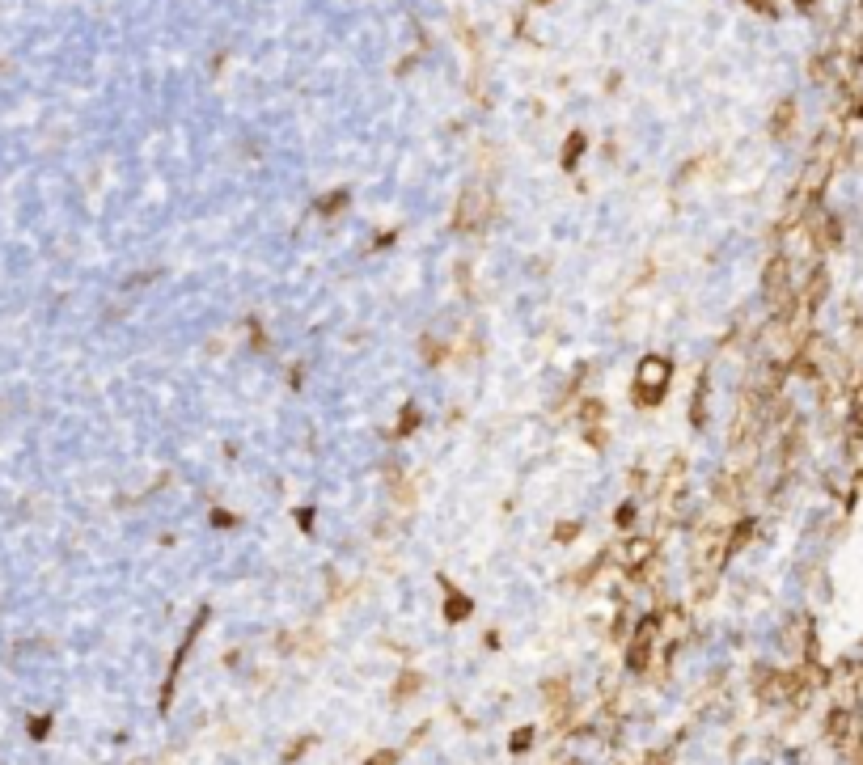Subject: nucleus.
I'll use <instances>...</instances> for the list:
<instances>
[{"label": "nucleus", "instance_id": "f257e3e1", "mask_svg": "<svg viewBox=\"0 0 863 765\" xmlns=\"http://www.w3.org/2000/svg\"><path fill=\"white\" fill-rule=\"evenodd\" d=\"M669 380H673V360L660 351H647L635 364V389H631L635 406H660L669 394Z\"/></svg>", "mask_w": 863, "mask_h": 765}, {"label": "nucleus", "instance_id": "f03ea898", "mask_svg": "<svg viewBox=\"0 0 863 765\" xmlns=\"http://www.w3.org/2000/svg\"><path fill=\"white\" fill-rule=\"evenodd\" d=\"M491 216H496V191L487 182H474L461 191L457 199V216H453V225L461 233H478V229H487L491 225Z\"/></svg>", "mask_w": 863, "mask_h": 765}, {"label": "nucleus", "instance_id": "7ed1b4c3", "mask_svg": "<svg viewBox=\"0 0 863 765\" xmlns=\"http://www.w3.org/2000/svg\"><path fill=\"white\" fill-rule=\"evenodd\" d=\"M656 647H660V622L647 618V622H639V630H635V638H631V647H626V668H631V673H647Z\"/></svg>", "mask_w": 863, "mask_h": 765}, {"label": "nucleus", "instance_id": "20e7f679", "mask_svg": "<svg viewBox=\"0 0 863 765\" xmlns=\"http://www.w3.org/2000/svg\"><path fill=\"white\" fill-rule=\"evenodd\" d=\"M601 419H605V402H601V398L580 402V431H584V440H588L592 449L605 444V427H601Z\"/></svg>", "mask_w": 863, "mask_h": 765}, {"label": "nucleus", "instance_id": "39448f33", "mask_svg": "<svg viewBox=\"0 0 863 765\" xmlns=\"http://www.w3.org/2000/svg\"><path fill=\"white\" fill-rule=\"evenodd\" d=\"M652 550H656V545L647 541V537H631V541L618 545V563H622L626 571H643L647 563H652Z\"/></svg>", "mask_w": 863, "mask_h": 765}, {"label": "nucleus", "instance_id": "423d86ee", "mask_svg": "<svg viewBox=\"0 0 863 765\" xmlns=\"http://www.w3.org/2000/svg\"><path fill=\"white\" fill-rule=\"evenodd\" d=\"M470 618V600L457 592V588H449V596H445V622H466Z\"/></svg>", "mask_w": 863, "mask_h": 765}, {"label": "nucleus", "instance_id": "0eeeda50", "mask_svg": "<svg viewBox=\"0 0 863 765\" xmlns=\"http://www.w3.org/2000/svg\"><path fill=\"white\" fill-rule=\"evenodd\" d=\"M707 423V385L698 380V389H694V398H690V427H703Z\"/></svg>", "mask_w": 863, "mask_h": 765}, {"label": "nucleus", "instance_id": "6e6552de", "mask_svg": "<svg viewBox=\"0 0 863 765\" xmlns=\"http://www.w3.org/2000/svg\"><path fill=\"white\" fill-rule=\"evenodd\" d=\"M419 685H423V677H419V673H402V677L394 681V702L415 698V693H419Z\"/></svg>", "mask_w": 863, "mask_h": 765}, {"label": "nucleus", "instance_id": "1a4fd4ad", "mask_svg": "<svg viewBox=\"0 0 863 765\" xmlns=\"http://www.w3.org/2000/svg\"><path fill=\"white\" fill-rule=\"evenodd\" d=\"M753 529H758V524H753V520L745 516V520H741V529H732V533H728V554H741V550H745V541L753 537Z\"/></svg>", "mask_w": 863, "mask_h": 765}, {"label": "nucleus", "instance_id": "9d476101", "mask_svg": "<svg viewBox=\"0 0 863 765\" xmlns=\"http://www.w3.org/2000/svg\"><path fill=\"white\" fill-rule=\"evenodd\" d=\"M415 427H419V406H411V402H406V406H402V423H394V440L411 435Z\"/></svg>", "mask_w": 863, "mask_h": 765}, {"label": "nucleus", "instance_id": "9b49d317", "mask_svg": "<svg viewBox=\"0 0 863 765\" xmlns=\"http://www.w3.org/2000/svg\"><path fill=\"white\" fill-rule=\"evenodd\" d=\"M423 360H427V364H441V360H445V343H441V339H423Z\"/></svg>", "mask_w": 863, "mask_h": 765}, {"label": "nucleus", "instance_id": "f8f14e48", "mask_svg": "<svg viewBox=\"0 0 863 765\" xmlns=\"http://www.w3.org/2000/svg\"><path fill=\"white\" fill-rule=\"evenodd\" d=\"M563 698H567V681H546V702L559 710L563 706Z\"/></svg>", "mask_w": 863, "mask_h": 765}, {"label": "nucleus", "instance_id": "ddd939ff", "mask_svg": "<svg viewBox=\"0 0 863 765\" xmlns=\"http://www.w3.org/2000/svg\"><path fill=\"white\" fill-rule=\"evenodd\" d=\"M529 744H533V727H521V732L512 736V752H525Z\"/></svg>", "mask_w": 863, "mask_h": 765}, {"label": "nucleus", "instance_id": "4468645a", "mask_svg": "<svg viewBox=\"0 0 863 765\" xmlns=\"http://www.w3.org/2000/svg\"><path fill=\"white\" fill-rule=\"evenodd\" d=\"M364 765H398V752H394V748H381V752H372V761H364Z\"/></svg>", "mask_w": 863, "mask_h": 765}, {"label": "nucleus", "instance_id": "2eb2a0df", "mask_svg": "<svg viewBox=\"0 0 863 765\" xmlns=\"http://www.w3.org/2000/svg\"><path fill=\"white\" fill-rule=\"evenodd\" d=\"M635 516H639V512H635V504L626 499V504L618 508V524H622V529H631V524H635Z\"/></svg>", "mask_w": 863, "mask_h": 765}, {"label": "nucleus", "instance_id": "dca6fc26", "mask_svg": "<svg viewBox=\"0 0 863 765\" xmlns=\"http://www.w3.org/2000/svg\"><path fill=\"white\" fill-rule=\"evenodd\" d=\"M343 203H347V195H331V199H322V211H343Z\"/></svg>", "mask_w": 863, "mask_h": 765}, {"label": "nucleus", "instance_id": "f3484780", "mask_svg": "<svg viewBox=\"0 0 863 765\" xmlns=\"http://www.w3.org/2000/svg\"><path fill=\"white\" fill-rule=\"evenodd\" d=\"M555 537H559V541H576V537H580V524H559Z\"/></svg>", "mask_w": 863, "mask_h": 765}, {"label": "nucleus", "instance_id": "a211bd4d", "mask_svg": "<svg viewBox=\"0 0 863 765\" xmlns=\"http://www.w3.org/2000/svg\"><path fill=\"white\" fill-rule=\"evenodd\" d=\"M212 524H216V529H229V524H237V516H233V512H212Z\"/></svg>", "mask_w": 863, "mask_h": 765}, {"label": "nucleus", "instance_id": "6ab92c4d", "mask_svg": "<svg viewBox=\"0 0 863 765\" xmlns=\"http://www.w3.org/2000/svg\"><path fill=\"white\" fill-rule=\"evenodd\" d=\"M580 144H584V140H580V136H571V144H567V152H563V166H571V161L580 156Z\"/></svg>", "mask_w": 863, "mask_h": 765}, {"label": "nucleus", "instance_id": "aec40b11", "mask_svg": "<svg viewBox=\"0 0 863 765\" xmlns=\"http://www.w3.org/2000/svg\"><path fill=\"white\" fill-rule=\"evenodd\" d=\"M647 765H669V757H665V752H656V757H647Z\"/></svg>", "mask_w": 863, "mask_h": 765}]
</instances>
